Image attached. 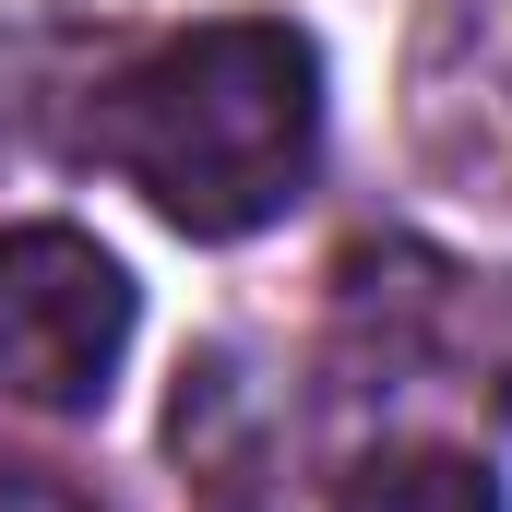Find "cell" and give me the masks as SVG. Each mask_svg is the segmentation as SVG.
Wrapping results in <instances>:
<instances>
[{
	"instance_id": "5",
	"label": "cell",
	"mask_w": 512,
	"mask_h": 512,
	"mask_svg": "<svg viewBox=\"0 0 512 512\" xmlns=\"http://www.w3.org/2000/svg\"><path fill=\"white\" fill-rule=\"evenodd\" d=\"M0 512H84V501H60V489H0Z\"/></svg>"
},
{
	"instance_id": "2",
	"label": "cell",
	"mask_w": 512,
	"mask_h": 512,
	"mask_svg": "<svg viewBox=\"0 0 512 512\" xmlns=\"http://www.w3.org/2000/svg\"><path fill=\"white\" fill-rule=\"evenodd\" d=\"M131 346V274L84 227H0V405L84 417Z\"/></svg>"
},
{
	"instance_id": "3",
	"label": "cell",
	"mask_w": 512,
	"mask_h": 512,
	"mask_svg": "<svg viewBox=\"0 0 512 512\" xmlns=\"http://www.w3.org/2000/svg\"><path fill=\"white\" fill-rule=\"evenodd\" d=\"M405 131L453 191L512 203V0H429L417 12Z\"/></svg>"
},
{
	"instance_id": "1",
	"label": "cell",
	"mask_w": 512,
	"mask_h": 512,
	"mask_svg": "<svg viewBox=\"0 0 512 512\" xmlns=\"http://www.w3.org/2000/svg\"><path fill=\"white\" fill-rule=\"evenodd\" d=\"M96 167H120L131 191L179 227V239H251L310 191L322 155V60L298 24H191L167 48H143L120 84L96 96Z\"/></svg>"
},
{
	"instance_id": "4",
	"label": "cell",
	"mask_w": 512,
	"mask_h": 512,
	"mask_svg": "<svg viewBox=\"0 0 512 512\" xmlns=\"http://www.w3.org/2000/svg\"><path fill=\"white\" fill-rule=\"evenodd\" d=\"M346 512H501V477L465 453H370Z\"/></svg>"
}]
</instances>
